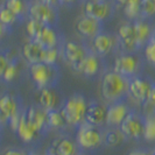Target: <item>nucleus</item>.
I'll list each match as a JSON object with an SVG mask.
<instances>
[{"label": "nucleus", "mask_w": 155, "mask_h": 155, "mask_svg": "<svg viewBox=\"0 0 155 155\" xmlns=\"http://www.w3.org/2000/svg\"><path fill=\"white\" fill-rule=\"evenodd\" d=\"M38 99H39L38 104L46 110L47 112L53 110H60L64 103V98L61 92L56 89V86L40 89L38 92Z\"/></svg>", "instance_id": "nucleus-13"}, {"label": "nucleus", "mask_w": 155, "mask_h": 155, "mask_svg": "<svg viewBox=\"0 0 155 155\" xmlns=\"http://www.w3.org/2000/svg\"><path fill=\"white\" fill-rule=\"evenodd\" d=\"M130 78H126L113 70L105 71L101 83V94L109 104L128 98Z\"/></svg>", "instance_id": "nucleus-1"}, {"label": "nucleus", "mask_w": 155, "mask_h": 155, "mask_svg": "<svg viewBox=\"0 0 155 155\" xmlns=\"http://www.w3.org/2000/svg\"><path fill=\"white\" fill-rule=\"evenodd\" d=\"M155 82L152 79L142 76H135L130 78L128 84V98H131L133 101H135L139 105H143L147 101L148 96L150 93V90L154 85Z\"/></svg>", "instance_id": "nucleus-9"}, {"label": "nucleus", "mask_w": 155, "mask_h": 155, "mask_svg": "<svg viewBox=\"0 0 155 155\" xmlns=\"http://www.w3.org/2000/svg\"><path fill=\"white\" fill-rule=\"evenodd\" d=\"M60 50L63 60L74 68L85 58L91 51V48L75 41H63L60 46Z\"/></svg>", "instance_id": "nucleus-8"}, {"label": "nucleus", "mask_w": 155, "mask_h": 155, "mask_svg": "<svg viewBox=\"0 0 155 155\" xmlns=\"http://www.w3.org/2000/svg\"><path fill=\"white\" fill-rule=\"evenodd\" d=\"M79 155H90V154H87V153H81Z\"/></svg>", "instance_id": "nucleus-48"}, {"label": "nucleus", "mask_w": 155, "mask_h": 155, "mask_svg": "<svg viewBox=\"0 0 155 155\" xmlns=\"http://www.w3.org/2000/svg\"><path fill=\"white\" fill-rule=\"evenodd\" d=\"M11 31H12V28H9L6 25L0 22V41L4 39L6 35H8V34L11 33Z\"/></svg>", "instance_id": "nucleus-38"}, {"label": "nucleus", "mask_w": 155, "mask_h": 155, "mask_svg": "<svg viewBox=\"0 0 155 155\" xmlns=\"http://www.w3.org/2000/svg\"><path fill=\"white\" fill-rule=\"evenodd\" d=\"M150 154H152V155H155V148H154V149H152V150H150Z\"/></svg>", "instance_id": "nucleus-47"}, {"label": "nucleus", "mask_w": 155, "mask_h": 155, "mask_svg": "<svg viewBox=\"0 0 155 155\" xmlns=\"http://www.w3.org/2000/svg\"><path fill=\"white\" fill-rule=\"evenodd\" d=\"M42 27H43V23L42 22L28 18L27 19V22H26V34L29 38V40L35 39V36L39 34V31H41Z\"/></svg>", "instance_id": "nucleus-33"}, {"label": "nucleus", "mask_w": 155, "mask_h": 155, "mask_svg": "<svg viewBox=\"0 0 155 155\" xmlns=\"http://www.w3.org/2000/svg\"><path fill=\"white\" fill-rule=\"evenodd\" d=\"M28 0H5L4 6L23 21L28 19Z\"/></svg>", "instance_id": "nucleus-27"}, {"label": "nucleus", "mask_w": 155, "mask_h": 155, "mask_svg": "<svg viewBox=\"0 0 155 155\" xmlns=\"http://www.w3.org/2000/svg\"><path fill=\"white\" fill-rule=\"evenodd\" d=\"M28 18L38 20L43 25L57 26L58 22V8L49 6L40 0H29Z\"/></svg>", "instance_id": "nucleus-6"}, {"label": "nucleus", "mask_w": 155, "mask_h": 155, "mask_svg": "<svg viewBox=\"0 0 155 155\" xmlns=\"http://www.w3.org/2000/svg\"><path fill=\"white\" fill-rule=\"evenodd\" d=\"M11 57H12V56H9L8 53H6V51H1V50H0V78L2 77L5 70H6V68H7Z\"/></svg>", "instance_id": "nucleus-36"}, {"label": "nucleus", "mask_w": 155, "mask_h": 155, "mask_svg": "<svg viewBox=\"0 0 155 155\" xmlns=\"http://www.w3.org/2000/svg\"><path fill=\"white\" fill-rule=\"evenodd\" d=\"M25 112L28 124L38 134H43L49 130L47 123V111L39 104L31 105L29 107L25 109Z\"/></svg>", "instance_id": "nucleus-14"}, {"label": "nucleus", "mask_w": 155, "mask_h": 155, "mask_svg": "<svg viewBox=\"0 0 155 155\" xmlns=\"http://www.w3.org/2000/svg\"><path fill=\"white\" fill-rule=\"evenodd\" d=\"M116 48H119L117 35L114 36L105 31L99 33L91 40V50L101 58L111 54Z\"/></svg>", "instance_id": "nucleus-11"}, {"label": "nucleus", "mask_w": 155, "mask_h": 155, "mask_svg": "<svg viewBox=\"0 0 155 155\" xmlns=\"http://www.w3.org/2000/svg\"><path fill=\"white\" fill-rule=\"evenodd\" d=\"M106 110H107V106L103 105L101 103L90 101L87 104V109L85 112V123L101 127L103 125H105Z\"/></svg>", "instance_id": "nucleus-21"}, {"label": "nucleus", "mask_w": 155, "mask_h": 155, "mask_svg": "<svg viewBox=\"0 0 155 155\" xmlns=\"http://www.w3.org/2000/svg\"><path fill=\"white\" fill-rule=\"evenodd\" d=\"M152 39L155 40V28H154V31H153V35H152Z\"/></svg>", "instance_id": "nucleus-46"}, {"label": "nucleus", "mask_w": 155, "mask_h": 155, "mask_svg": "<svg viewBox=\"0 0 155 155\" xmlns=\"http://www.w3.org/2000/svg\"><path fill=\"white\" fill-rule=\"evenodd\" d=\"M20 74H21V62L16 56H12L1 79L7 84H12L18 81V78L20 77Z\"/></svg>", "instance_id": "nucleus-26"}, {"label": "nucleus", "mask_w": 155, "mask_h": 155, "mask_svg": "<svg viewBox=\"0 0 155 155\" xmlns=\"http://www.w3.org/2000/svg\"><path fill=\"white\" fill-rule=\"evenodd\" d=\"M27 155H46V152L45 153H42V152H40V150H35V149H33V150H29Z\"/></svg>", "instance_id": "nucleus-44"}, {"label": "nucleus", "mask_w": 155, "mask_h": 155, "mask_svg": "<svg viewBox=\"0 0 155 155\" xmlns=\"http://www.w3.org/2000/svg\"><path fill=\"white\" fill-rule=\"evenodd\" d=\"M114 4L112 0H84V14L105 22L114 14Z\"/></svg>", "instance_id": "nucleus-7"}, {"label": "nucleus", "mask_w": 155, "mask_h": 155, "mask_svg": "<svg viewBox=\"0 0 155 155\" xmlns=\"http://www.w3.org/2000/svg\"><path fill=\"white\" fill-rule=\"evenodd\" d=\"M1 155H27V153L19 148H7L1 153Z\"/></svg>", "instance_id": "nucleus-37"}, {"label": "nucleus", "mask_w": 155, "mask_h": 155, "mask_svg": "<svg viewBox=\"0 0 155 155\" xmlns=\"http://www.w3.org/2000/svg\"><path fill=\"white\" fill-rule=\"evenodd\" d=\"M72 69L76 70L77 72L85 77H94L103 69V58L91 50L82 62L78 63L76 67H74Z\"/></svg>", "instance_id": "nucleus-17"}, {"label": "nucleus", "mask_w": 155, "mask_h": 155, "mask_svg": "<svg viewBox=\"0 0 155 155\" xmlns=\"http://www.w3.org/2000/svg\"><path fill=\"white\" fill-rule=\"evenodd\" d=\"M132 111L131 106L125 101L111 103L107 105L105 126L107 127H119L127 114Z\"/></svg>", "instance_id": "nucleus-15"}, {"label": "nucleus", "mask_w": 155, "mask_h": 155, "mask_svg": "<svg viewBox=\"0 0 155 155\" xmlns=\"http://www.w3.org/2000/svg\"><path fill=\"white\" fill-rule=\"evenodd\" d=\"M127 155H152L149 150L146 149H133Z\"/></svg>", "instance_id": "nucleus-42"}, {"label": "nucleus", "mask_w": 155, "mask_h": 155, "mask_svg": "<svg viewBox=\"0 0 155 155\" xmlns=\"http://www.w3.org/2000/svg\"><path fill=\"white\" fill-rule=\"evenodd\" d=\"M104 22H101L96 19H92L87 15H82L77 19L75 23V31L81 36L85 39L92 40L96 35L104 31Z\"/></svg>", "instance_id": "nucleus-16"}, {"label": "nucleus", "mask_w": 155, "mask_h": 155, "mask_svg": "<svg viewBox=\"0 0 155 155\" xmlns=\"http://www.w3.org/2000/svg\"><path fill=\"white\" fill-rule=\"evenodd\" d=\"M103 131L101 127L83 123L77 127L76 142L82 150H93L103 145Z\"/></svg>", "instance_id": "nucleus-4"}, {"label": "nucleus", "mask_w": 155, "mask_h": 155, "mask_svg": "<svg viewBox=\"0 0 155 155\" xmlns=\"http://www.w3.org/2000/svg\"><path fill=\"white\" fill-rule=\"evenodd\" d=\"M141 19H152L155 16V0H140Z\"/></svg>", "instance_id": "nucleus-32"}, {"label": "nucleus", "mask_w": 155, "mask_h": 155, "mask_svg": "<svg viewBox=\"0 0 155 155\" xmlns=\"http://www.w3.org/2000/svg\"><path fill=\"white\" fill-rule=\"evenodd\" d=\"M143 107V111H145V114H152V113H155V83L152 90H150V93L148 96L147 101H145V104L142 105Z\"/></svg>", "instance_id": "nucleus-35"}, {"label": "nucleus", "mask_w": 155, "mask_h": 155, "mask_svg": "<svg viewBox=\"0 0 155 155\" xmlns=\"http://www.w3.org/2000/svg\"><path fill=\"white\" fill-rule=\"evenodd\" d=\"M132 22L137 46L140 50L146 46V43L149 40L152 39L154 28L150 26V23L148 22V20H146V19H138V20H134Z\"/></svg>", "instance_id": "nucleus-22"}, {"label": "nucleus", "mask_w": 155, "mask_h": 155, "mask_svg": "<svg viewBox=\"0 0 155 155\" xmlns=\"http://www.w3.org/2000/svg\"><path fill=\"white\" fill-rule=\"evenodd\" d=\"M142 58L138 53H120L116 56L112 70L126 78L139 76L142 69Z\"/></svg>", "instance_id": "nucleus-5"}, {"label": "nucleus", "mask_w": 155, "mask_h": 155, "mask_svg": "<svg viewBox=\"0 0 155 155\" xmlns=\"http://www.w3.org/2000/svg\"><path fill=\"white\" fill-rule=\"evenodd\" d=\"M42 51H43V47H41L33 40H29L28 42L23 43L21 47V55L23 60L28 63V65L41 62Z\"/></svg>", "instance_id": "nucleus-23"}, {"label": "nucleus", "mask_w": 155, "mask_h": 155, "mask_svg": "<svg viewBox=\"0 0 155 155\" xmlns=\"http://www.w3.org/2000/svg\"><path fill=\"white\" fill-rule=\"evenodd\" d=\"M33 41H35L43 48H57L63 42L61 35L56 29V26L50 25H43V27Z\"/></svg>", "instance_id": "nucleus-18"}, {"label": "nucleus", "mask_w": 155, "mask_h": 155, "mask_svg": "<svg viewBox=\"0 0 155 155\" xmlns=\"http://www.w3.org/2000/svg\"><path fill=\"white\" fill-rule=\"evenodd\" d=\"M142 49H143V57L146 62L155 67V40L150 39Z\"/></svg>", "instance_id": "nucleus-34"}, {"label": "nucleus", "mask_w": 155, "mask_h": 155, "mask_svg": "<svg viewBox=\"0 0 155 155\" xmlns=\"http://www.w3.org/2000/svg\"><path fill=\"white\" fill-rule=\"evenodd\" d=\"M114 2L120 5V6H128V5H133V4H139L140 0H114Z\"/></svg>", "instance_id": "nucleus-39"}, {"label": "nucleus", "mask_w": 155, "mask_h": 155, "mask_svg": "<svg viewBox=\"0 0 155 155\" xmlns=\"http://www.w3.org/2000/svg\"><path fill=\"white\" fill-rule=\"evenodd\" d=\"M47 123H48V128L54 130V131H61L68 126L60 110L48 111L47 112Z\"/></svg>", "instance_id": "nucleus-28"}, {"label": "nucleus", "mask_w": 155, "mask_h": 155, "mask_svg": "<svg viewBox=\"0 0 155 155\" xmlns=\"http://www.w3.org/2000/svg\"><path fill=\"white\" fill-rule=\"evenodd\" d=\"M81 1H83V0H61L62 6L63 5H65V6H72V5H75V4L81 2Z\"/></svg>", "instance_id": "nucleus-43"}, {"label": "nucleus", "mask_w": 155, "mask_h": 155, "mask_svg": "<svg viewBox=\"0 0 155 155\" xmlns=\"http://www.w3.org/2000/svg\"><path fill=\"white\" fill-rule=\"evenodd\" d=\"M0 22L6 25L9 28H13L15 25H18V22H21V20L14 13H12L8 8L1 5L0 6Z\"/></svg>", "instance_id": "nucleus-30"}, {"label": "nucleus", "mask_w": 155, "mask_h": 155, "mask_svg": "<svg viewBox=\"0 0 155 155\" xmlns=\"http://www.w3.org/2000/svg\"><path fill=\"white\" fill-rule=\"evenodd\" d=\"M28 72L31 82L38 90L56 86L61 77V71L56 64H47L43 62L29 64Z\"/></svg>", "instance_id": "nucleus-2"}, {"label": "nucleus", "mask_w": 155, "mask_h": 155, "mask_svg": "<svg viewBox=\"0 0 155 155\" xmlns=\"http://www.w3.org/2000/svg\"><path fill=\"white\" fill-rule=\"evenodd\" d=\"M46 155H58V154L51 147H48V149L46 150Z\"/></svg>", "instance_id": "nucleus-45"}, {"label": "nucleus", "mask_w": 155, "mask_h": 155, "mask_svg": "<svg viewBox=\"0 0 155 155\" xmlns=\"http://www.w3.org/2000/svg\"><path fill=\"white\" fill-rule=\"evenodd\" d=\"M142 139L146 140L147 142L155 141V113L145 116Z\"/></svg>", "instance_id": "nucleus-29"}, {"label": "nucleus", "mask_w": 155, "mask_h": 155, "mask_svg": "<svg viewBox=\"0 0 155 155\" xmlns=\"http://www.w3.org/2000/svg\"><path fill=\"white\" fill-rule=\"evenodd\" d=\"M0 135H1V131H0Z\"/></svg>", "instance_id": "nucleus-49"}, {"label": "nucleus", "mask_w": 155, "mask_h": 155, "mask_svg": "<svg viewBox=\"0 0 155 155\" xmlns=\"http://www.w3.org/2000/svg\"><path fill=\"white\" fill-rule=\"evenodd\" d=\"M15 133L25 143H31V142H33L34 140L36 139V135H39L38 133L31 128V125L28 124L25 110L22 111V114H21V118H20V121H19V125H18V128H16Z\"/></svg>", "instance_id": "nucleus-24"}, {"label": "nucleus", "mask_w": 155, "mask_h": 155, "mask_svg": "<svg viewBox=\"0 0 155 155\" xmlns=\"http://www.w3.org/2000/svg\"><path fill=\"white\" fill-rule=\"evenodd\" d=\"M126 139L119 127H107L103 131V145L107 147H117L121 145Z\"/></svg>", "instance_id": "nucleus-25"}, {"label": "nucleus", "mask_w": 155, "mask_h": 155, "mask_svg": "<svg viewBox=\"0 0 155 155\" xmlns=\"http://www.w3.org/2000/svg\"><path fill=\"white\" fill-rule=\"evenodd\" d=\"M86 98L81 93H75L64 99L62 107L60 109L64 120L68 126L77 128L81 124L85 121V112L87 109Z\"/></svg>", "instance_id": "nucleus-3"}, {"label": "nucleus", "mask_w": 155, "mask_h": 155, "mask_svg": "<svg viewBox=\"0 0 155 155\" xmlns=\"http://www.w3.org/2000/svg\"><path fill=\"white\" fill-rule=\"evenodd\" d=\"M23 110L25 109L21 104V101L15 94L5 92L0 96V111L7 117L8 119L20 114Z\"/></svg>", "instance_id": "nucleus-20"}, {"label": "nucleus", "mask_w": 155, "mask_h": 155, "mask_svg": "<svg viewBox=\"0 0 155 155\" xmlns=\"http://www.w3.org/2000/svg\"><path fill=\"white\" fill-rule=\"evenodd\" d=\"M49 147L53 148L58 155H79L82 153L76 140L71 139L68 135H60L53 139Z\"/></svg>", "instance_id": "nucleus-19"}, {"label": "nucleus", "mask_w": 155, "mask_h": 155, "mask_svg": "<svg viewBox=\"0 0 155 155\" xmlns=\"http://www.w3.org/2000/svg\"><path fill=\"white\" fill-rule=\"evenodd\" d=\"M40 1H42V2H45V4L49 5V6H53V7H56V8L62 6L61 0H40Z\"/></svg>", "instance_id": "nucleus-41"}, {"label": "nucleus", "mask_w": 155, "mask_h": 155, "mask_svg": "<svg viewBox=\"0 0 155 155\" xmlns=\"http://www.w3.org/2000/svg\"><path fill=\"white\" fill-rule=\"evenodd\" d=\"M117 39H118V47L120 51L123 53H138L139 51V48L137 46V41H135L132 21H126L120 25L118 33H117Z\"/></svg>", "instance_id": "nucleus-12"}, {"label": "nucleus", "mask_w": 155, "mask_h": 155, "mask_svg": "<svg viewBox=\"0 0 155 155\" xmlns=\"http://www.w3.org/2000/svg\"><path fill=\"white\" fill-rule=\"evenodd\" d=\"M143 123H145V116L132 110L123 120L119 128L126 137V139L140 140L143 133Z\"/></svg>", "instance_id": "nucleus-10"}, {"label": "nucleus", "mask_w": 155, "mask_h": 155, "mask_svg": "<svg viewBox=\"0 0 155 155\" xmlns=\"http://www.w3.org/2000/svg\"><path fill=\"white\" fill-rule=\"evenodd\" d=\"M60 56H61L60 47H57V48H43L41 62L47 63V64H56Z\"/></svg>", "instance_id": "nucleus-31"}, {"label": "nucleus", "mask_w": 155, "mask_h": 155, "mask_svg": "<svg viewBox=\"0 0 155 155\" xmlns=\"http://www.w3.org/2000/svg\"><path fill=\"white\" fill-rule=\"evenodd\" d=\"M8 121H9V119L0 111V131H2L6 126H8Z\"/></svg>", "instance_id": "nucleus-40"}]
</instances>
